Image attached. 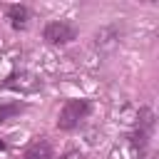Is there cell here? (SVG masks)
<instances>
[{
  "mask_svg": "<svg viewBox=\"0 0 159 159\" xmlns=\"http://www.w3.org/2000/svg\"><path fill=\"white\" fill-rule=\"evenodd\" d=\"M152 134H154V112L149 107H142L137 112V122H134V132H132V147L137 152V159L149 154Z\"/></svg>",
  "mask_w": 159,
  "mask_h": 159,
  "instance_id": "obj_1",
  "label": "cell"
},
{
  "mask_svg": "<svg viewBox=\"0 0 159 159\" xmlns=\"http://www.w3.org/2000/svg\"><path fill=\"white\" fill-rule=\"evenodd\" d=\"M92 112V102L89 99H67L57 114V129L62 132H72L75 127H80Z\"/></svg>",
  "mask_w": 159,
  "mask_h": 159,
  "instance_id": "obj_2",
  "label": "cell"
},
{
  "mask_svg": "<svg viewBox=\"0 0 159 159\" xmlns=\"http://www.w3.org/2000/svg\"><path fill=\"white\" fill-rule=\"evenodd\" d=\"M42 37L50 45H67V42H72L77 37V27L70 20H52V22L45 25Z\"/></svg>",
  "mask_w": 159,
  "mask_h": 159,
  "instance_id": "obj_3",
  "label": "cell"
},
{
  "mask_svg": "<svg viewBox=\"0 0 159 159\" xmlns=\"http://www.w3.org/2000/svg\"><path fill=\"white\" fill-rule=\"evenodd\" d=\"M2 89H15L20 94H30V92H37L40 89V80L32 75V72H25V70H15L5 82H0Z\"/></svg>",
  "mask_w": 159,
  "mask_h": 159,
  "instance_id": "obj_4",
  "label": "cell"
},
{
  "mask_svg": "<svg viewBox=\"0 0 159 159\" xmlns=\"http://www.w3.org/2000/svg\"><path fill=\"white\" fill-rule=\"evenodd\" d=\"M22 159H55V152H52V144L47 142V137H35L25 147Z\"/></svg>",
  "mask_w": 159,
  "mask_h": 159,
  "instance_id": "obj_5",
  "label": "cell"
},
{
  "mask_svg": "<svg viewBox=\"0 0 159 159\" xmlns=\"http://www.w3.org/2000/svg\"><path fill=\"white\" fill-rule=\"evenodd\" d=\"M5 17L10 20V25L15 30H25L27 22H30V7L27 5H10L5 10Z\"/></svg>",
  "mask_w": 159,
  "mask_h": 159,
  "instance_id": "obj_6",
  "label": "cell"
},
{
  "mask_svg": "<svg viewBox=\"0 0 159 159\" xmlns=\"http://www.w3.org/2000/svg\"><path fill=\"white\" fill-rule=\"evenodd\" d=\"M22 109H25L22 102H7V104H0V124L7 122V119H12V117H17Z\"/></svg>",
  "mask_w": 159,
  "mask_h": 159,
  "instance_id": "obj_7",
  "label": "cell"
},
{
  "mask_svg": "<svg viewBox=\"0 0 159 159\" xmlns=\"http://www.w3.org/2000/svg\"><path fill=\"white\" fill-rule=\"evenodd\" d=\"M60 159H87V154H84V152H80V149H67Z\"/></svg>",
  "mask_w": 159,
  "mask_h": 159,
  "instance_id": "obj_8",
  "label": "cell"
},
{
  "mask_svg": "<svg viewBox=\"0 0 159 159\" xmlns=\"http://www.w3.org/2000/svg\"><path fill=\"white\" fill-rule=\"evenodd\" d=\"M5 149H7V144H5L2 139H0V152H5Z\"/></svg>",
  "mask_w": 159,
  "mask_h": 159,
  "instance_id": "obj_9",
  "label": "cell"
},
{
  "mask_svg": "<svg viewBox=\"0 0 159 159\" xmlns=\"http://www.w3.org/2000/svg\"><path fill=\"white\" fill-rule=\"evenodd\" d=\"M142 159H152V157H149V154H147V157H142Z\"/></svg>",
  "mask_w": 159,
  "mask_h": 159,
  "instance_id": "obj_10",
  "label": "cell"
}]
</instances>
